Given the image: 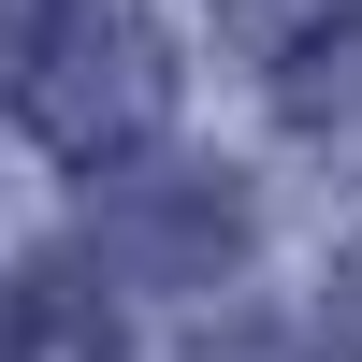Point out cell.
<instances>
[{
	"instance_id": "6da1fadb",
	"label": "cell",
	"mask_w": 362,
	"mask_h": 362,
	"mask_svg": "<svg viewBox=\"0 0 362 362\" xmlns=\"http://www.w3.org/2000/svg\"><path fill=\"white\" fill-rule=\"evenodd\" d=\"M15 116H29V145L73 160V174L131 160V145L174 116L160 15H145V0H44V15H29V58H15Z\"/></svg>"
},
{
	"instance_id": "3957f363",
	"label": "cell",
	"mask_w": 362,
	"mask_h": 362,
	"mask_svg": "<svg viewBox=\"0 0 362 362\" xmlns=\"http://www.w3.org/2000/svg\"><path fill=\"white\" fill-rule=\"evenodd\" d=\"M0 362H102V334L58 290H0Z\"/></svg>"
},
{
	"instance_id": "5b68a950",
	"label": "cell",
	"mask_w": 362,
	"mask_h": 362,
	"mask_svg": "<svg viewBox=\"0 0 362 362\" xmlns=\"http://www.w3.org/2000/svg\"><path fill=\"white\" fill-rule=\"evenodd\" d=\"M203 362H290V348H276V334H247V348H232V334H218V348H203Z\"/></svg>"
},
{
	"instance_id": "277c9868",
	"label": "cell",
	"mask_w": 362,
	"mask_h": 362,
	"mask_svg": "<svg viewBox=\"0 0 362 362\" xmlns=\"http://www.w3.org/2000/svg\"><path fill=\"white\" fill-rule=\"evenodd\" d=\"M319 334H334V362H362V247L334 261V290H319Z\"/></svg>"
},
{
	"instance_id": "7a4b0ae2",
	"label": "cell",
	"mask_w": 362,
	"mask_h": 362,
	"mask_svg": "<svg viewBox=\"0 0 362 362\" xmlns=\"http://www.w3.org/2000/svg\"><path fill=\"white\" fill-rule=\"evenodd\" d=\"M116 247H131V276H218V261L247 247V203H232L218 174H174V189H160V218H131Z\"/></svg>"
}]
</instances>
